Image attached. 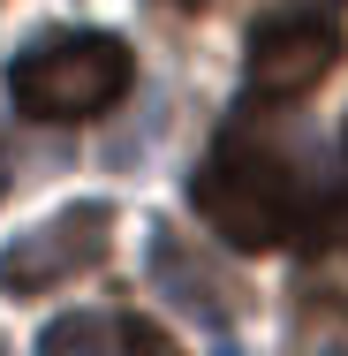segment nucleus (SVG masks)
<instances>
[{
	"label": "nucleus",
	"instance_id": "6e6552de",
	"mask_svg": "<svg viewBox=\"0 0 348 356\" xmlns=\"http://www.w3.org/2000/svg\"><path fill=\"white\" fill-rule=\"evenodd\" d=\"M303 356H348V349H341V341H318V349H303Z\"/></svg>",
	"mask_w": 348,
	"mask_h": 356
},
{
	"label": "nucleus",
	"instance_id": "20e7f679",
	"mask_svg": "<svg viewBox=\"0 0 348 356\" xmlns=\"http://www.w3.org/2000/svg\"><path fill=\"white\" fill-rule=\"evenodd\" d=\"M106 243H114V205L106 197H76V205H61V213L38 220V227H23L0 250V296L38 303L53 288L83 281V273L106 266Z\"/></svg>",
	"mask_w": 348,
	"mask_h": 356
},
{
	"label": "nucleus",
	"instance_id": "f257e3e1",
	"mask_svg": "<svg viewBox=\"0 0 348 356\" xmlns=\"http://www.w3.org/2000/svg\"><path fill=\"white\" fill-rule=\"evenodd\" d=\"M190 197L212 220V235H227L235 250H273V243H288L303 227V182L258 137H219V152L190 182Z\"/></svg>",
	"mask_w": 348,
	"mask_h": 356
},
{
	"label": "nucleus",
	"instance_id": "1a4fd4ad",
	"mask_svg": "<svg viewBox=\"0 0 348 356\" xmlns=\"http://www.w3.org/2000/svg\"><path fill=\"white\" fill-rule=\"evenodd\" d=\"M174 8H190V15H205V8H219V0H174Z\"/></svg>",
	"mask_w": 348,
	"mask_h": 356
},
{
	"label": "nucleus",
	"instance_id": "39448f33",
	"mask_svg": "<svg viewBox=\"0 0 348 356\" xmlns=\"http://www.w3.org/2000/svg\"><path fill=\"white\" fill-rule=\"evenodd\" d=\"M151 281L167 288V296H174V311H190L197 326H227V318L242 311V288L227 281V273L212 266L190 235H174V227H159V235H151Z\"/></svg>",
	"mask_w": 348,
	"mask_h": 356
},
{
	"label": "nucleus",
	"instance_id": "0eeeda50",
	"mask_svg": "<svg viewBox=\"0 0 348 356\" xmlns=\"http://www.w3.org/2000/svg\"><path fill=\"white\" fill-rule=\"evenodd\" d=\"M114 326H122V349H129V356H174V341H167L151 318H137V311H129V318H114Z\"/></svg>",
	"mask_w": 348,
	"mask_h": 356
},
{
	"label": "nucleus",
	"instance_id": "f8f14e48",
	"mask_svg": "<svg viewBox=\"0 0 348 356\" xmlns=\"http://www.w3.org/2000/svg\"><path fill=\"white\" fill-rule=\"evenodd\" d=\"M0 356H8V349H0Z\"/></svg>",
	"mask_w": 348,
	"mask_h": 356
},
{
	"label": "nucleus",
	"instance_id": "9b49d317",
	"mask_svg": "<svg viewBox=\"0 0 348 356\" xmlns=\"http://www.w3.org/2000/svg\"><path fill=\"white\" fill-rule=\"evenodd\" d=\"M212 356H242V349H212Z\"/></svg>",
	"mask_w": 348,
	"mask_h": 356
},
{
	"label": "nucleus",
	"instance_id": "9d476101",
	"mask_svg": "<svg viewBox=\"0 0 348 356\" xmlns=\"http://www.w3.org/2000/svg\"><path fill=\"white\" fill-rule=\"evenodd\" d=\"M341 243H348V205H341Z\"/></svg>",
	"mask_w": 348,
	"mask_h": 356
},
{
	"label": "nucleus",
	"instance_id": "423d86ee",
	"mask_svg": "<svg viewBox=\"0 0 348 356\" xmlns=\"http://www.w3.org/2000/svg\"><path fill=\"white\" fill-rule=\"evenodd\" d=\"M38 356H129V349H122V326H106L91 311H69L38 334Z\"/></svg>",
	"mask_w": 348,
	"mask_h": 356
},
{
	"label": "nucleus",
	"instance_id": "f03ea898",
	"mask_svg": "<svg viewBox=\"0 0 348 356\" xmlns=\"http://www.w3.org/2000/svg\"><path fill=\"white\" fill-rule=\"evenodd\" d=\"M137 83V54L114 31H61L15 54L8 91L31 122H91L106 106H122Z\"/></svg>",
	"mask_w": 348,
	"mask_h": 356
},
{
	"label": "nucleus",
	"instance_id": "7ed1b4c3",
	"mask_svg": "<svg viewBox=\"0 0 348 356\" xmlns=\"http://www.w3.org/2000/svg\"><path fill=\"white\" fill-rule=\"evenodd\" d=\"M341 15L348 0H280L273 15L250 31L242 46V76L258 99H303L318 91L333 61H341Z\"/></svg>",
	"mask_w": 348,
	"mask_h": 356
}]
</instances>
